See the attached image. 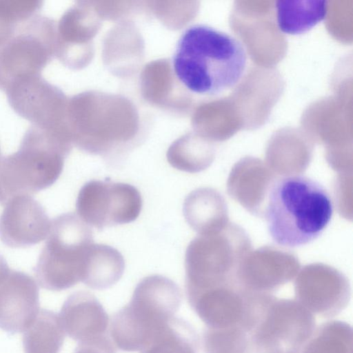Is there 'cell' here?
<instances>
[{"label": "cell", "instance_id": "16", "mask_svg": "<svg viewBox=\"0 0 353 353\" xmlns=\"http://www.w3.org/2000/svg\"><path fill=\"white\" fill-rule=\"evenodd\" d=\"M199 336L186 321L174 317L141 353H198Z\"/></svg>", "mask_w": 353, "mask_h": 353}, {"label": "cell", "instance_id": "9", "mask_svg": "<svg viewBox=\"0 0 353 353\" xmlns=\"http://www.w3.org/2000/svg\"><path fill=\"white\" fill-rule=\"evenodd\" d=\"M51 221L39 202L30 195L10 199L0 216V239L12 248L37 244L48 236Z\"/></svg>", "mask_w": 353, "mask_h": 353}, {"label": "cell", "instance_id": "17", "mask_svg": "<svg viewBox=\"0 0 353 353\" xmlns=\"http://www.w3.org/2000/svg\"><path fill=\"white\" fill-rule=\"evenodd\" d=\"M352 327L341 321H329L314 329L300 353H353Z\"/></svg>", "mask_w": 353, "mask_h": 353}, {"label": "cell", "instance_id": "8", "mask_svg": "<svg viewBox=\"0 0 353 353\" xmlns=\"http://www.w3.org/2000/svg\"><path fill=\"white\" fill-rule=\"evenodd\" d=\"M34 16L22 24L0 48V87L37 75L51 54L52 27L48 19Z\"/></svg>", "mask_w": 353, "mask_h": 353}, {"label": "cell", "instance_id": "13", "mask_svg": "<svg viewBox=\"0 0 353 353\" xmlns=\"http://www.w3.org/2000/svg\"><path fill=\"white\" fill-rule=\"evenodd\" d=\"M124 269L123 257L117 249L92 243L87 252L81 282L92 289L103 290L115 284Z\"/></svg>", "mask_w": 353, "mask_h": 353}, {"label": "cell", "instance_id": "20", "mask_svg": "<svg viewBox=\"0 0 353 353\" xmlns=\"http://www.w3.org/2000/svg\"><path fill=\"white\" fill-rule=\"evenodd\" d=\"M9 268L5 259L0 254V281L10 272Z\"/></svg>", "mask_w": 353, "mask_h": 353}, {"label": "cell", "instance_id": "18", "mask_svg": "<svg viewBox=\"0 0 353 353\" xmlns=\"http://www.w3.org/2000/svg\"><path fill=\"white\" fill-rule=\"evenodd\" d=\"M205 353H250L248 334L241 327H207L203 334Z\"/></svg>", "mask_w": 353, "mask_h": 353}, {"label": "cell", "instance_id": "4", "mask_svg": "<svg viewBox=\"0 0 353 353\" xmlns=\"http://www.w3.org/2000/svg\"><path fill=\"white\" fill-rule=\"evenodd\" d=\"M68 143L37 126L28 130L17 152L0 158V204L51 186L61 175Z\"/></svg>", "mask_w": 353, "mask_h": 353}, {"label": "cell", "instance_id": "6", "mask_svg": "<svg viewBox=\"0 0 353 353\" xmlns=\"http://www.w3.org/2000/svg\"><path fill=\"white\" fill-rule=\"evenodd\" d=\"M314 329V315L296 301L274 297L249 334L250 353H300Z\"/></svg>", "mask_w": 353, "mask_h": 353}, {"label": "cell", "instance_id": "10", "mask_svg": "<svg viewBox=\"0 0 353 353\" xmlns=\"http://www.w3.org/2000/svg\"><path fill=\"white\" fill-rule=\"evenodd\" d=\"M39 310V291L34 279L11 270L0 281V329L13 334L23 332Z\"/></svg>", "mask_w": 353, "mask_h": 353}, {"label": "cell", "instance_id": "19", "mask_svg": "<svg viewBox=\"0 0 353 353\" xmlns=\"http://www.w3.org/2000/svg\"><path fill=\"white\" fill-rule=\"evenodd\" d=\"M74 353H116L115 349L106 335L80 342Z\"/></svg>", "mask_w": 353, "mask_h": 353}, {"label": "cell", "instance_id": "15", "mask_svg": "<svg viewBox=\"0 0 353 353\" xmlns=\"http://www.w3.org/2000/svg\"><path fill=\"white\" fill-rule=\"evenodd\" d=\"M64 339L59 315L52 310L39 309L23 331V350L25 353H59Z\"/></svg>", "mask_w": 353, "mask_h": 353}, {"label": "cell", "instance_id": "3", "mask_svg": "<svg viewBox=\"0 0 353 353\" xmlns=\"http://www.w3.org/2000/svg\"><path fill=\"white\" fill-rule=\"evenodd\" d=\"M181 301V291L172 280L157 274L143 278L130 301L112 316L114 344L123 351H141L175 317Z\"/></svg>", "mask_w": 353, "mask_h": 353}, {"label": "cell", "instance_id": "5", "mask_svg": "<svg viewBox=\"0 0 353 353\" xmlns=\"http://www.w3.org/2000/svg\"><path fill=\"white\" fill-rule=\"evenodd\" d=\"M92 243L91 228L76 214L64 213L54 219L34 269L40 286L61 291L81 281L87 252Z\"/></svg>", "mask_w": 353, "mask_h": 353}, {"label": "cell", "instance_id": "7", "mask_svg": "<svg viewBox=\"0 0 353 353\" xmlns=\"http://www.w3.org/2000/svg\"><path fill=\"white\" fill-rule=\"evenodd\" d=\"M76 209L86 224L103 230L135 221L142 209V198L128 183L92 180L81 188Z\"/></svg>", "mask_w": 353, "mask_h": 353}, {"label": "cell", "instance_id": "1", "mask_svg": "<svg viewBox=\"0 0 353 353\" xmlns=\"http://www.w3.org/2000/svg\"><path fill=\"white\" fill-rule=\"evenodd\" d=\"M172 62L176 78L187 90L212 97L239 83L248 56L233 36L205 24H194L181 34Z\"/></svg>", "mask_w": 353, "mask_h": 353}, {"label": "cell", "instance_id": "12", "mask_svg": "<svg viewBox=\"0 0 353 353\" xmlns=\"http://www.w3.org/2000/svg\"><path fill=\"white\" fill-rule=\"evenodd\" d=\"M347 283L337 276H305L296 285V301L312 314L332 318L347 305Z\"/></svg>", "mask_w": 353, "mask_h": 353}, {"label": "cell", "instance_id": "11", "mask_svg": "<svg viewBox=\"0 0 353 353\" xmlns=\"http://www.w3.org/2000/svg\"><path fill=\"white\" fill-rule=\"evenodd\" d=\"M59 318L64 331L79 343L105 335L108 325V316L101 303L85 291L68 297Z\"/></svg>", "mask_w": 353, "mask_h": 353}, {"label": "cell", "instance_id": "2", "mask_svg": "<svg viewBox=\"0 0 353 353\" xmlns=\"http://www.w3.org/2000/svg\"><path fill=\"white\" fill-rule=\"evenodd\" d=\"M333 203L326 189L304 175L275 181L268 192L265 221L278 245L297 248L316 239L329 224Z\"/></svg>", "mask_w": 353, "mask_h": 353}, {"label": "cell", "instance_id": "14", "mask_svg": "<svg viewBox=\"0 0 353 353\" xmlns=\"http://www.w3.org/2000/svg\"><path fill=\"white\" fill-rule=\"evenodd\" d=\"M275 8L279 30L285 34H298L307 32L325 18L327 1H277Z\"/></svg>", "mask_w": 353, "mask_h": 353}]
</instances>
